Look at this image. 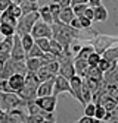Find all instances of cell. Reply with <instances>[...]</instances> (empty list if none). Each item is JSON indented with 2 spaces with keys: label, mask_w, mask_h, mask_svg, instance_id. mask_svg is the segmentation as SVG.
I'll return each instance as SVG.
<instances>
[{
  "label": "cell",
  "mask_w": 118,
  "mask_h": 123,
  "mask_svg": "<svg viewBox=\"0 0 118 123\" xmlns=\"http://www.w3.org/2000/svg\"><path fill=\"white\" fill-rule=\"evenodd\" d=\"M52 38H55L58 43L64 45V49L68 50L71 43L74 41L72 35V28L69 25H65L62 22H55L52 24Z\"/></svg>",
  "instance_id": "1"
},
{
  "label": "cell",
  "mask_w": 118,
  "mask_h": 123,
  "mask_svg": "<svg viewBox=\"0 0 118 123\" xmlns=\"http://www.w3.org/2000/svg\"><path fill=\"white\" fill-rule=\"evenodd\" d=\"M74 56L69 50H65L61 56H58L56 60L59 62V75H62L68 81L75 76V68H74Z\"/></svg>",
  "instance_id": "2"
},
{
  "label": "cell",
  "mask_w": 118,
  "mask_h": 123,
  "mask_svg": "<svg viewBox=\"0 0 118 123\" xmlns=\"http://www.w3.org/2000/svg\"><path fill=\"white\" fill-rule=\"evenodd\" d=\"M27 72H28V68H27L25 60H13V59H9L6 63L0 68V78L7 79L9 76H12L13 73L27 75Z\"/></svg>",
  "instance_id": "3"
},
{
  "label": "cell",
  "mask_w": 118,
  "mask_h": 123,
  "mask_svg": "<svg viewBox=\"0 0 118 123\" xmlns=\"http://www.w3.org/2000/svg\"><path fill=\"white\" fill-rule=\"evenodd\" d=\"M40 19V13L38 10L36 12H30L27 15H22V16L18 19V25H16V34L21 37L24 34H30L31 29L34 26V24Z\"/></svg>",
  "instance_id": "4"
},
{
  "label": "cell",
  "mask_w": 118,
  "mask_h": 123,
  "mask_svg": "<svg viewBox=\"0 0 118 123\" xmlns=\"http://www.w3.org/2000/svg\"><path fill=\"white\" fill-rule=\"evenodd\" d=\"M118 44V37H112V35H106V34H97L93 40H92V45L96 53L102 54L105 50H108L109 47Z\"/></svg>",
  "instance_id": "5"
},
{
  "label": "cell",
  "mask_w": 118,
  "mask_h": 123,
  "mask_svg": "<svg viewBox=\"0 0 118 123\" xmlns=\"http://www.w3.org/2000/svg\"><path fill=\"white\" fill-rule=\"evenodd\" d=\"M59 73V62L58 60H50V62H46L38 70H37V76L40 78V81H47V79H52Z\"/></svg>",
  "instance_id": "6"
},
{
  "label": "cell",
  "mask_w": 118,
  "mask_h": 123,
  "mask_svg": "<svg viewBox=\"0 0 118 123\" xmlns=\"http://www.w3.org/2000/svg\"><path fill=\"white\" fill-rule=\"evenodd\" d=\"M0 100H2L6 110H12V109H16V107L25 105V101L19 98L16 92H0Z\"/></svg>",
  "instance_id": "7"
},
{
  "label": "cell",
  "mask_w": 118,
  "mask_h": 123,
  "mask_svg": "<svg viewBox=\"0 0 118 123\" xmlns=\"http://www.w3.org/2000/svg\"><path fill=\"white\" fill-rule=\"evenodd\" d=\"M64 92H68V94H71V95L74 97L69 81H68L66 78H64L62 75H59V73H58V75L55 76V82H53V95L58 97V95L64 94Z\"/></svg>",
  "instance_id": "8"
},
{
  "label": "cell",
  "mask_w": 118,
  "mask_h": 123,
  "mask_svg": "<svg viewBox=\"0 0 118 123\" xmlns=\"http://www.w3.org/2000/svg\"><path fill=\"white\" fill-rule=\"evenodd\" d=\"M30 34H31L34 38H41V37L52 38V25H49L46 22H43L41 19H38L34 24V26H33V29H31Z\"/></svg>",
  "instance_id": "9"
},
{
  "label": "cell",
  "mask_w": 118,
  "mask_h": 123,
  "mask_svg": "<svg viewBox=\"0 0 118 123\" xmlns=\"http://www.w3.org/2000/svg\"><path fill=\"white\" fill-rule=\"evenodd\" d=\"M10 59H13V60H25L27 59V51L22 47L21 37L18 34L13 35V45L10 50Z\"/></svg>",
  "instance_id": "10"
},
{
  "label": "cell",
  "mask_w": 118,
  "mask_h": 123,
  "mask_svg": "<svg viewBox=\"0 0 118 123\" xmlns=\"http://www.w3.org/2000/svg\"><path fill=\"white\" fill-rule=\"evenodd\" d=\"M97 34L99 32L96 29H93V28H81V29H74L72 28L74 40H78V41H92Z\"/></svg>",
  "instance_id": "11"
},
{
  "label": "cell",
  "mask_w": 118,
  "mask_h": 123,
  "mask_svg": "<svg viewBox=\"0 0 118 123\" xmlns=\"http://www.w3.org/2000/svg\"><path fill=\"white\" fill-rule=\"evenodd\" d=\"M58 97L55 95H47V97H37L36 98V103L40 105V109L44 110V111H55L56 110V100Z\"/></svg>",
  "instance_id": "12"
},
{
  "label": "cell",
  "mask_w": 118,
  "mask_h": 123,
  "mask_svg": "<svg viewBox=\"0 0 118 123\" xmlns=\"http://www.w3.org/2000/svg\"><path fill=\"white\" fill-rule=\"evenodd\" d=\"M69 84H71V89H72L74 98L78 100V101L84 105L83 95H81V89H83V78H80L78 75H75V76H72V78L69 79Z\"/></svg>",
  "instance_id": "13"
},
{
  "label": "cell",
  "mask_w": 118,
  "mask_h": 123,
  "mask_svg": "<svg viewBox=\"0 0 118 123\" xmlns=\"http://www.w3.org/2000/svg\"><path fill=\"white\" fill-rule=\"evenodd\" d=\"M16 94H18L19 98H21L22 101H25V103H27V101H33V100L37 98V88L24 84V86L16 92Z\"/></svg>",
  "instance_id": "14"
},
{
  "label": "cell",
  "mask_w": 118,
  "mask_h": 123,
  "mask_svg": "<svg viewBox=\"0 0 118 123\" xmlns=\"http://www.w3.org/2000/svg\"><path fill=\"white\" fill-rule=\"evenodd\" d=\"M111 63H112L111 69L103 73V81H105L106 84H115V85H118V60L111 62Z\"/></svg>",
  "instance_id": "15"
},
{
  "label": "cell",
  "mask_w": 118,
  "mask_h": 123,
  "mask_svg": "<svg viewBox=\"0 0 118 123\" xmlns=\"http://www.w3.org/2000/svg\"><path fill=\"white\" fill-rule=\"evenodd\" d=\"M53 82H55V78L40 82V85H38V88H37V97L53 95Z\"/></svg>",
  "instance_id": "16"
},
{
  "label": "cell",
  "mask_w": 118,
  "mask_h": 123,
  "mask_svg": "<svg viewBox=\"0 0 118 123\" xmlns=\"http://www.w3.org/2000/svg\"><path fill=\"white\" fill-rule=\"evenodd\" d=\"M7 82H9V85H10V88H12L13 92H18L24 86V84H25V75L13 73L12 76H9V78H7Z\"/></svg>",
  "instance_id": "17"
},
{
  "label": "cell",
  "mask_w": 118,
  "mask_h": 123,
  "mask_svg": "<svg viewBox=\"0 0 118 123\" xmlns=\"http://www.w3.org/2000/svg\"><path fill=\"white\" fill-rule=\"evenodd\" d=\"M74 68H75V75H78L80 78H86V73L88 70V62L80 57H74Z\"/></svg>",
  "instance_id": "18"
},
{
  "label": "cell",
  "mask_w": 118,
  "mask_h": 123,
  "mask_svg": "<svg viewBox=\"0 0 118 123\" xmlns=\"http://www.w3.org/2000/svg\"><path fill=\"white\" fill-rule=\"evenodd\" d=\"M74 18H75L74 10H72L71 6H68V7H62V9H61V12H59V16H58V21L62 22V24H65V25H69Z\"/></svg>",
  "instance_id": "19"
},
{
  "label": "cell",
  "mask_w": 118,
  "mask_h": 123,
  "mask_svg": "<svg viewBox=\"0 0 118 123\" xmlns=\"http://www.w3.org/2000/svg\"><path fill=\"white\" fill-rule=\"evenodd\" d=\"M47 60H44L41 57H27L25 59V63H27V68L30 72H37Z\"/></svg>",
  "instance_id": "20"
},
{
  "label": "cell",
  "mask_w": 118,
  "mask_h": 123,
  "mask_svg": "<svg viewBox=\"0 0 118 123\" xmlns=\"http://www.w3.org/2000/svg\"><path fill=\"white\" fill-rule=\"evenodd\" d=\"M108 19V10L103 5L93 7V21L95 22H105Z\"/></svg>",
  "instance_id": "21"
},
{
  "label": "cell",
  "mask_w": 118,
  "mask_h": 123,
  "mask_svg": "<svg viewBox=\"0 0 118 123\" xmlns=\"http://www.w3.org/2000/svg\"><path fill=\"white\" fill-rule=\"evenodd\" d=\"M86 78L92 79V81H96V82H102L103 81V72L99 69V66H88Z\"/></svg>",
  "instance_id": "22"
},
{
  "label": "cell",
  "mask_w": 118,
  "mask_h": 123,
  "mask_svg": "<svg viewBox=\"0 0 118 123\" xmlns=\"http://www.w3.org/2000/svg\"><path fill=\"white\" fill-rule=\"evenodd\" d=\"M19 6H21V10H22V15H27L30 12H36L38 10V5L34 0H21L19 2Z\"/></svg>",
  "instance_id": "23"
},
{
  "label": "cell",
  "mask_w": 118,
  "mask_h": 123,
  "mask_svg": "<svg viewBox=\"0 0 118 123\" xmlns=\"http://www.w3.org/2000/svg\"><path fill=\"white\" fill-rule=\"evenodd\" d=\"M38 13H40V19H41L43 22H46V24H49V25H52V24L55 22L53 15H52V12H50V9H49V5L40 6V7H38Z\"/></svg>",
  "instance_id": "24"
},
{
  "label": "cell",
  "mask_w": 118,
  "mask_h": 123,
  "mask_svg": "<svg viewBox=\"0 0 118 123\" xmlns=\"http://www.w3.org/2000/svg\"><path fill=\"white\" fill-rule=\"evenodd\" d=\"M64 51H65L64 45H62L61 43H58L55 38H50V49H49V53L53 54L55 57H58V56H61Z\"/></svg>",
  "instance_id": "25"
},
{
  "label": "cell",
  "mask_w": 118,
  "mask_h": 123,
  "mask_svg": "<svg viewBox=\"0 0 118 123\" xmlns=\"http://www.w3.org/2000/svg\"><path fill=\"white\" fill-rule=\"evenodd\" d=\"M0 24H7V25H12V26L16 28L18 19L15 18L13 15H10L7 10H5V12H2V15H0Z\"/></svg>",
  "instance_id": "26"
},
{
  "label": "cell",
  "mask_w": 118,
  "mask_h": 123,
  "mask_svg": "<svg viewBox=\"0 0 118 123\" xmlns=\"http://www.w3.org/2000/svg\"><path fill=\"white\" fill-rule=\"evenodd\" d=\"M102 57L106 59V60H109V62L118 60V45L115 44V45H112V47H109L108 50H105V51L102 53Z\"/></svg>",
  "instance_id": "27"
},
{
  "label": "cell",
  "mask_w": 118,
  "mask_h": 123,
  "mask_svg": "<svg viewBox=\"0 0 118 123\" xmlns=\"http://www.w3.org/2000/svg\"><path fill=\"white\" fill-rule=\"evenodd\" d=\"M25 109H27V113H28V114H40V113L44 111V110L40 109V105L36 103V100L27 101V103H25Z\"/></svg>",
  "instance_id": "28"
},
{
  "label": "cell",
  "mask_w": 118,
  "mask_h": 123,
  "mask_svg": "<svg viewBox=\"0 0 118 123\" xmlns=\"http://www.w3.org/2000/svg\"><path fill=\"white\" fill-rule=\"evenodd\" d=\"M21 43H22L24 50L28 53L30 49H31L33 45H34V37H33L31 34H24V35H21Z\"/></svg>",
  "instance_id": "29"
},
{
  "label": "cell",
  "mask_w": 118,
  "mask_h": 123,
  "mask_svg": "<svg viewBox=\"0 0 118 123\" xmlns=\"http://www.w3.org/2000/svg\"><path fill=\"white\" fill-rule=\"evenodd\" d=\"M34 43L40 47V50L43 53H49V49H50V38H34Z\"/></svg>",
  "instance_id": "30"
},
{
  "label": "cell",
  "mask_w": 118,
  "mask_h": 123,
  "mask_svg": "<svg viewBox=\"0 0 118 123\" xmlns=\"http://www.w3.org/2000/svg\"><path fill=\"white\" fill-rule=\"evenodd\" d=\"M0 34L3 37H13L16 34V28L7 24H0Z\"/></svg>",
  "instance_id": "31"
},
{
  "label": "cell",
  "mask_w": 118,
  "mask_h": 123,
  "mask_svg": "<svg viewBox=\"0 0 118 123\" xmlns=\"http://www.w3.org/2000/svg\"><path fill=\"white\" fill-rule=\"evenodd\" d=\"M93 51H95L93 45H83V47L80 49V51H78L75 56H77V57H80V59H84V60H87V59H88V56H90Z\"/></svg>",
  "instance_id": "32"
},
{
  "label": "cell",
  "mask_w": 118,
  "mask_h": 123,
  "mask_svg": "<svg viewBox=\"0 0 118 123\" xmlns=\"http://www.w3.org/2000/svg\"><path fill=\"white\" fill-rule=\"evenodd\" d=\"M10 15H13L16 19H19L21 16H22V10H21V6H19V3H15V2H12L10 3V6L6 9Z\"/></svg>",
  "instance_id": "33"
},
{
  "label": "cell",
  "mask_w": 118,
  "mask_h": 123,
  "mask_svg": "<svg viewBox=\"0 0 118 123\" xmlns=\"http://www.w3.org/2000/svg\"><path fill=\"white\" fill-rule=\"evenodd\" d=\"M81 95H83V101H84V105L87 103L92 101V91L88 88V85L86 84V81L83 79V89H81Z\"/></svg>",
  "instance_id": "34"
},
{
  "label": "cell",
  "mask_w": 118,
  "mask_h": 123,
  "mask_svg": "<svg viewBox=\"0 0 118 123\" xmlns=\"http://www.w3.org/2000/svg\"><path fill=\"white\" fill-rule=\"evenodd\" d=\"M12 45H13V37H5L0 43V50L2 51H9L12 50Z\"/></svg>",
  "instance_id": "35"
},
{
  "label": "cell",
  "mask_w": 118,
  "mask_h": 123,
  "mask_svg": "<svg viewBox=\"0 0 118 123\" xmlns=\"http://www.w3.org/2000/svg\"><path fill=\"white\" fill-rule=\"evenodd\" d=\"M49 9H50V12H52V15H53V19H55V22H59L58 21V16H59V12H61V6H59L56 2H50L49 3ZM53 22V24H55Z\"/></svg>",
  "instance_id": "36"
},
{
  "label": "cell",
  "mask_w": 118,
  "mask_h": 123,
  "mask_svg": "<svg viewBox=\"0 0 118 123\" xmlns=\"http://www.w3.org/2000/svg\"><path fill=\"white\" fill-rule=\"evenodd\" d=\"M95 111H96V104L93 101L87 103L84 105V116H88V117H95Z\"/></svg>",
  "instance_id": "37"
},
{
  "label": "cell",
  "mask_w": 118,
  "mask_h": 123,
  "mask_svg": "<svg viewBox=\"0 0 118 123\" xmlns=\"http://www.w3.org/2000/svg\"><path fill=\"white\" fill-rule=\"evenodd\" d=\"M100 59H102V54H99V53L93 51L90 56H88V59H87L88 66H97V65H99V62H100Z\"/></svg>",
  "instance_id": "38"
},
{
  "label": "cell",
  "mask_w": 118,
  "mask_h": 123,
  "mask_svg": "<svg viewBox=\"0 0 118 123\" xmlns=\"http://www.w3.org/2000/svg\"><path fill=\"white\" fill-rule=\"evenodd\" d=\"M72 7V10H74V15L75 16H81V15L84 13V10L88 7V3H81V5H74V6H71Z\"/></svg>",
  "instance_id": "39"
},
{
  "label": "cell",
  "mask_w": 118,
  "mask_h": 123,
  "mask_svg": "<svg viewBox=\"0 0 118 123\" xmlns=\"http://www.w3.org/2000/svg\"><path fill=\"white\" fill-rule=\"evenodd\" d=\"M43 56V51L40 50V47L34 43V45L31 49H30V51L27 53V57H41Z\"/></svg>",
  "instance_id": "40"
},
{
  "label": "cell",
  "mask_w": 118,
  "mask_h": 123,
  "mask_svg": "<svg viewBox=\"0 0 118 123\" xmlns=\"http://www.w3.org/2000/svg\"><path fill=\"white\" fill-rule=\"evenodd\" d=\"M105 114H106V109L103 107L102 104H96V111H95V117L97 119V120H103V117H105Z\"/></svg>",
  "instance_id": "41"
},
{
  "label": "cell",
  "mask_w": 118,
  "mask_h": 123,
  "mask_svg": "<svg viewBox=\"0 0 118 123\" xmlns=\"http://www.w3.org/2000/svg\"><path fill=\"white\" fill-rule=\"evenodd\" d=\"M97 66H99V69H100V70H102L103 73H105V72H108V70L111 69V66H112V63H111V62H109V60H106V59H103V57H102V59H100V62H99V65H97Z\"/></svg>",
  "instance_id": "42"
},
{
  "label": "cell",
  "mask_w": 118,
  "mask_h": 123,
  "mask_svg": "<svg viewBox=\"0 0 118 123\" xmlns=\"http://www.w3.org/2000/svg\"><path fill=\"white\" fill-rule=\"evenodd\" d=\"M0 92H13L7 79H3V78H0Z\"/></svg>",
  "instance_id": "43"
},
{
  "label": "cell",
  "mask_w": 118,
  "mask_h": 123,
  "mask_svg": "<svg viewBox=\"0 0 118 123\" xmlns=\"http://www.w3.org/2000/svg\"><path fill=\"white\" fill-rule=\"evenodd\" d=\"M78 19H80V24H81V26L83 28H92V24H93V21H90V19H87L86 16H77Z\"/></svg>",
  "instance_id": "44"
},
{
  "label": "cell",
  "mask_w": 118,
  "mask_h": 123,
  "mask_svg": "<svg viewBox=\"0 0 118 123\" xmlns=\"http://www.w3.org/2000/svg\"><path fill=\"white\" fill-rule=\"evenodd\" d=\"M9 59H10V53L9 51H2V50H0V68L6 63Z\"/></svg>",
  "instance_id": "45"
},
{
  "label": "cell",
  "mask_w": 118,
  "mask_h": 123,
  "mask_svg": "<svg viewBox=\"0 0 118 123\" xmlns=\"http://www.w3.org/2000/svg\"><path fill=\"white\" fill-rule=\"evenodd\" d=\"M75 123H100V120H97L96 117H88V116H84L81 119H78V122Z\"/></svg>",
  "instance_id": "46"
},
{
  "label": "cell",
  "mask_w": 118,
  "mask_h": 123,
  "mask_svg": "<svg viewBox=\"0 0 118 123\" xmlns=\"http://www.w3.org/2000/svg\"><path fill=\"white\" fill-rule=\"evenodd\" d=\"M109 123H118V104H117V107H115V109L112 110V114H111Z\"/></svg>",
  "instance_id": "47"
},
{
  "label": "cell",
  "mask_w": 118,
  "mask_h": 123,
  "mask_svg": "<svg viewBox=\"0 0 118 123\" xmlns=\"http://www.w3.org/2000/svg\"><path fill=\"white\" fill-rule=\"evenodd\" d=\"M12 3V0H0V12H5Z\"/></svg>",
  "instance_id": "48"
},
{
  "label": "cell",
  "mask_w": 118,
  "mask_h": 123,
  "mask_svg": "<svg viewBox=\"0 0 118 123\" xmlns=\"http://www.w3.org/2000/svg\"><path fill=\"white\" fill-rule=\"evenodd\" d=\"M69 26H72L74 29H81L83 26H81V24H80V19L75 16V18H74L72 21H71V24H69Z\"/></svg>",
  "instance_id": "49"
},
{
  "label": "cell",
  "mask_w": 118,
  "mask_h": 123,
  "mask_svg": "<svg viewBox=\"0 0 118 123\" xmlns=\"http://www.w3.org/2000/svg\"><path fill=\"white\" fill-rule=\"evenodd\" d=\"M83 16H86L87 19H90V21H93V7H90L88 6L86 10H84V13H83Z\"/></svg>",
  "instance_id": "50"
},
{
  "label": "cell",
  "mask_w": 118,
  "mask_h": 123,
  "mask_svg": "<svg viewBox=\"0 0 118 123\" xmlns=\"http://www.w3.org/2000/svg\"><path fill=\"white\" fill-rule=\"evenodd\" d=\"M53 2H56L61 7H68V6H71V0H53Z\"/></svg>",
  "instance_id": "51"
},
{
  "label": "cell",
  "mask_w": 118,
  "mask_h": 123,
  "mask_svg": "<svg viewBox=\"0 0 118 123\" xmlns=\"http://www.w3.org/2000/svg\"><path fill=\"white\" fill-rule=\"evenodd\" d=\"M99 5H102V0H88V6L90 7H96Z\"/></svg>",
  "instance_id": "52"
},
{
  "label": "cell",
  "mask_w": 118,
  "mask_h": 123,
  "mask_svg": "<svg viewBox=\"0 0 118 123\" xmlns=\"http://www.w3.org/2000/svg\"><path fill=\"white\" fill-rule=\"evenodd\" d=\"M81 3H88V0H71V6H74V5H81Z\"/></svg>",
  "instance_id": "53"
},
{
  "label": "cell",
  "mask_w": 118,
  "mask_h": 123,
  "mask_svg": "<svg viewBox=\"0 0 118 123\" xmlns=\"http://www.w3.org/2000/svg\"><path fill=\"white\" fill-rule=\"evenodd\" d=\"M34 2H37V0H34Z\"/></svg>",
  "instance_id": "54"
}]
</instances>
